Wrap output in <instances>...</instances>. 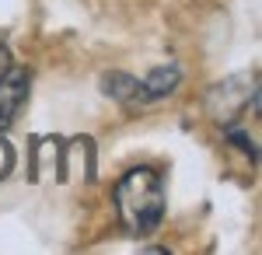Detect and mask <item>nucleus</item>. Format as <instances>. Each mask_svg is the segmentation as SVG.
Segmentation results:
<instances>
[{
  "mask_svg": "<svg viewBox=\"0 0 262 255\" xmlns=\"http://www.w3.org/2000/svg\"><path fill=\"white\" fill-rule=\"evenodd\" d=\"M116 210L133 238H147L164 220V182L154 168H133L116 182Z\"/></svg>",
  "mask_w": 262,
  "mask_h": 255,
  "instance_id": "obj_1",
  "label": "nucleus"
},
{
  "mask_svg": "<svg viewBox=\"0 0 262 255\" xmlns=\"http://www.w3.org/2000/svg\"><path fill=\"white\" fill-rule=\"evenodd\" d=\"M248 101H252V109H259V74L255 70H245V74H234V77L213 84L206 91V112L221 130H227L242 119Z\"/></svg>",
  "mask_w": 262,
  "mask_h": 255,
  "instance_id": "obj_2",
  "label": "nucleus"
},
{
  "mask_svg": "<svg viewBox=\"0 0 262 255\" xmlns=\"http://www.w3.org/2000/svg\"><path fill=\"white\" fill-rule=\"evenodd\" d=\"M25 95H28V70L25 67H7V74L0 77V130H7L14 116L25 105Z\"/></svg>",
  "mask_w": 262,
  "mask_h": 255,
  "instance_id": "obj_3",
  "label": "nucleus"
},
{
  "mask_svg": "<svg viewBox=\"0 0 262 255\" xmlns=\"http://www.w3.org/2000/svg\"><path fill=\"white\" fill-rule=\"evenodd\" d=\"M179 80H182V70L175 67V63H168V67H154V70H150V74L140 80V88H143V105L168 98V95L179 88Z\"/></svg>",
  "mask_w": 262,
  "mask_h": 255,
  "instance_id": "obj_4",
  "label": "nucleus"
},
{
  "mask_svg": "<svg viewBox=\"0 0 262 255\" xmlns=\"http://www.w3.org/2000/svg\"><path fill=\"white\" fill-rule=\"evenodd\" d=\"M101 88H105V95H112V98L119 101V105H143V88L137 77H129V74H122V70H112V74H105L101 77Z\"/></svg>",
  "mask_w": 262,
  "mask_h": 255,
  "instance_id": "obj_5",
  "label": "nucleus"
},
{
  "mask_svg": "<svg viewBox=\"0 0 262 255\" xmlns=\"http://www.w3.org/2000/svg\"><path fill=\"white\" fill-rule=\"evenodd\" d=\"M227 140H234L238 147H245V154L252 157V161L259 157V154H255V140H248V137L242 133V130H234V126H227Z\"/></svg>",
  "mask_w": 262,
  "mask_h": 255,
  "instance_id": "obj_6",
  "label": "nucleus"
},
{
  "mask_svg": "<svg viewBox=\"0 0 262 255\" xmlns=\"http://www.w3.org/2000/svg\"><path fill=\"white\" fill-rule=\"evenodd\" d=\"M11 168H14V151H11V143L0 137V178L11 175Z\"/></svg>",
  "mask_w": 262,
  "mask_h": 255,
  "instance_id": "obj_7",
  "label": "nucleus"
},
{
  "mask_svg": "<svg viewBox=\"0 0 262 255\" xmlns=\"http://www.w3.org/2000/svg\"><path fill=\"white\" fill-rule=\"evenodd\" d=\"M7 67H11V53H7V49L0 46V77L7 74Z\"/></svg>",
  "mask_w": 262,
  "mask_h": 255,
  "instance_id": "obj_8",
  "label": "nucleus"
}]
</instances>
